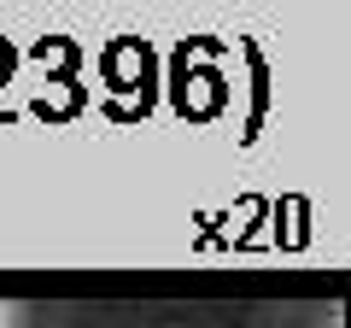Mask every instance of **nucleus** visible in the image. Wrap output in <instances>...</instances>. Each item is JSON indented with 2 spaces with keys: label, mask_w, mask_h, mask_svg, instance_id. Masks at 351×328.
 <instances>
[{
  "label": "nucleus",
  "mask_w": 351,
  "mask_h": 328,
  "mask_svg": "<svg viewBox=\"0 0 351 328\" xmlns=\"http://www.w3.org/2000/svg\"><path fill=\"white\" fill-rule=\"evenodd\" d=\"M6 323H12V311H6V305H0V328H6Z\"/></svg>",
  "instance_id": "f257e3e1"
}]
</instances>
